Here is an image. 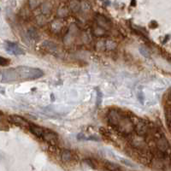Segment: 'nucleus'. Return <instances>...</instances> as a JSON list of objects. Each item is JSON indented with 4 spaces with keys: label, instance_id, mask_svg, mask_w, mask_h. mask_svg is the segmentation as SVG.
Wrapping results in <instances>:
<instances>
[{
    "label": "nucleus",
    "instance_id": "f257e3e1",
    "mask_svg": "<svg viewBox=\"0 0 171 171\" xmlns=\"http://www.w3.org/2000/svg\"><path fill=\"white\" fill-rule=\"evenodd\" d=\"M43 74H44L43 71L39 68L21 66V67L2 70L1 81L10 83V82H18L22 80H35L43 76Z\"/></svg>",
    "mask_w": 171,
    "mask_h": 171
},
{
    "label": "nucleus",
    "instance_id": "f03ea898",
    "mask_svg": "<svg viewBox=\"0 0 171 171\" xmlns=\"http://www.w3.org/2000/svg\"><path fill=\"white\" fill-rule=\"evenodd\" d=\"M108 122L116 130L125 134H129L134 129V124L128 116L123 115L118 110H110L108 114Z\"/></svg>",
    "mask_w": 171,
    "mask_h": 171
},
{
    "label": "nucleus",
    "instance_id": "7ed1b4c3",
    "mask_svg": "<svg viewBox=\"0 0 171 171\" xmlns=\"http://www.w3.org/2000/svg\"><path fill=\"white\" fill-rule=\"evenodd\" d=\"M7 46H6L5 49L6 51H8L10 54L15 55V56H18V55H23L25 53V51L22 48H21L16 43H12V42H6Z\"/></svg>",
    "mask_w": 171,
    "mask_h": 171
},
{
    "label": "nucleus",
    "instance_id": "20e7f679",
    "mask_svg": "<svg viewBox=\"0 0 171 171\" xmlns=\"http://www.w3.org/2000/svg\"><path fill=\"white\" fill-rule=\"evenodd\" d=\"M134 129L136 131L137 134L140 136H143L147 134L149 132L148 126L146 125V122H144L143 121L140 120L138 122H136V124L134 125Z\"/></svg>",
    "mask_w": 171,
    "mask_h": 171
},
{
    "label": "nucleus",
    "instance_id": "39448f33",
    "mask_svg": "<svg viewBox=\"0 0 171 171\" xmlns=\"http://www.w3.org/2000/svg\"><path fill=\"white\" fill-rule=\"evenodd\" d=\"M42 139L46 141L51 144V145H56L57 142V135L52 132L50 129H46L44 132V135L42 137Z\"/></svg>",
    "mask_w": 171,
    "mask_h": 171
},
{
    "label": "nucleus",
    "instance_id": "423d86ee",
    "mask_svg": "<svg viewBox=\"0 0 171 171\" xmlns=\"http://www.w3.org/2000/svg\"><path fill=\"white\" fill-rule=\"evenodd\" d=\"M96 22H97L98 26L100 27L101 28L104 29V30L109 29L111 26V22L108 18L104 17V16H101V15L96 16Z\"/></svg>",
    "mask_w": 171,
    "mask_h": 171
},
{
    "label": "nucleus",
    "instance_id": "0eeeda50",
    "mask_svg": "<svg viewBox=\"0 0 171 171\" xmlns=\"http://www.w3.org/2000/svg\"><path fill=\"white\" fill-rule=\"evenodd\" d=\"M9 121L10 122H14L16 124H18V125L28 126V128L30 126V124L26 120L22 118V117H21V116H9Z\"/></svg>",
    "mask_w": 171,
    "mask_h": 171
},
{
    "label": "nucleus",
    "instance_id": "6e6552de",
    "mask_svg": "<svg viewBox=\"0 0 171 171\" xmlns=\"http://www.w3.org/2000/svg\"><path fill=\"white\" fill-rule=\"evenodd\" d=\"M29 130L31 131V133L34 134L35 136H37L38 138H42L44 135V132L45 130L40 128L39 126L34 125V124H30L29 126Z\"/></svg>",
    "mask_w": 171,
    "mask_h": 171
},
{
    "label": "nucleus",
    "instance_id": "1a4fd4ad",
    "mask_svg": "<svg viewBox=\"0 0 171 171\" xmlns=\"http://www.w3.org/2000/svg\"><path fill=\"white\" fill-rule=\"evenodd\" d=\"M43 47L46 49L48 51H50V52H54V51L57 50V46L54 44V43H52L51 41H47L46 40L44 43H43Z\"/></svg>",
    "mask_w": 171,
    "mask_h": 171
},
{
    "label": "nucleus",
    "instance_id": "9d476101",
    "mask_svg": "<svg viewBox=\"0 0 171 171\" xmlns=\"http://www.w3.org/2000/svg\"><path fill=\"white\" fill-rule=\"evenodd\" d=\"M69 6L71 10L74 13L78 12L80 10V9L81 8V3L80 1H70L69 2Z\"/></svg>",
    "mask_w": 171,
    "mask_h": 171
},
{
    "label": "nucleus",
    "instance_id": "9b49d317",
    "mask_svg": "<svg viewBox=\"0 0 171 171\" xmlns=\"http://www.w3.org/2000/svg\"><path fill=\"white\" fill-rule=\"evenodd\" d=\"M61 157H62V160L63 162H69L72 158V154L69 150H63Z\"/></svg>",
    "mask_w": 171,
    "mask_h": 171
},
{
    "label": "nucleus",
    "instance_id": "f8f14e48",
    "mask_svg": "<svg viewBox=\"0 0 171 171\" xmlns=\"http://www.w3.org/2000/svg\"><path fill=\"white\" fill-rule=\"evenodd\" d=\"M51 9H52V7H51V4L49 3V2H46V3H44L42 6H41V10H42V13L43 14H45V15H47V14H50L51 11Z\"/></svg>",
    "mask_w": 171,
    "mask_h": 171
},
{
    "label": "nucleus",
    "instance_id": "ddd939ff",
    "mask_svg": "<svg viewBox=\"0 0 171 171\" xmlns=\"http://www.w3.org/2000/svg\"><path fill=\"white\" fill-rule=\"evenodd\" d=\"M61 28H62V23H61V22H59V21L54 22L52 23V25H51V30H52V32H54V33L60 32V31H61Z\"/></svg>",
    "mask_w": 171,
    "mask_h": 171
},
{
    "label": "nucleus",
    "instance_id": "4468645a",
    "mask_svg": "<svg viewBox=\"0 0 171 171\" xmlns=\"http://www.w3.org/2000/svg\"><path fill=\"white\" fill-rule=\"evenodd\" d=\"M57 15L61 17H65L68 15V10L66 6H61L58 10H57Z\"/></svg>",
    "mask_w": 171,
    "mask_h": 171
},
{
    "label": "nucleus",
    "instance_id": "2eb2a0df",
    "mask_svg": "<svg viewBox=\"0 0 171 171\" xmlns=\"http://www.w3.org/2000/svg\"><path fill=\"white\" fill-rule=\"evenodd\" d=\"M105 31L106 30H104V29L101 28L100 27L97 26V28L94 30V34H96L97 36H104L105 35Z\"/></svg>",
    "mask_w": 171,
    "mask_h": 171
},
{
    "label": "nucleus",
    "instance_id": "dca6fc26",
    "mask_svg": "<svg viewBox=\"0 0 171 171\" xmlns=\"http://www.w3.org/2000/svg\"><path fill=\"white\" fill-rule=\"evenodd\" d=\"M116 46V43L112 40H108L105 43V47H107V49H109V50H113V49H115Z\"/></svg>",
    "mask_w": 171,
    "mask_h": 171
},
{
    "label": "nucleus",
    "instance_id": "f3484780",
    "mask_svg": "<svg viewBox=\"0 0 171 171\" xmlns=\"http://www.w3.org/2000/svg\"><path fill=\"white\" fill-rule=\"evenodd\" d=\"M28 4L31 9H35V8H37L38 6L40 5L41 2L40 1H29Z\"/></svg>",
    "mask_w": 171,
    "mask_h": 171
},
{
    "label": "nucleus",
    "instance_id": "a211bd4d",
    "mask_svg": "<svg viewBox=\"0 0 171 171\" xmlns=\"http://www.w3.org/2000/svg\"><path fill=\"white\" fill-rule=\"evenodd\" d=\"M140 53L142 54L143 56H145V57H150V52H149V51L146 47H140Z\"/></svg>",
    "mask_w": 171,
    "mask_h": 171
},
{
    "label": "nucleus",
    "instance_id": "6ab92c4d",
    "mask_svg": "<svg viewBox=\"0 0 171 171\" xmlns=\"http://www.w3.org/2000/svg\"><path fill=\"white\" fill-rule=\"evenodd\" d=\"M0 60H1V61H0V64H1L2 67H4V66H7V65L10 64V60H9V59H6L4 57H1Z\"/></svg>",
    "mask_w": 171,
    "mask_h": 171
},
{
    "label": "nucleus",
    "instance_id": "aec40b11",
    "mask_svg": "<svg viewBox=\"0 0 171 171\" xmlns=\"http://www.w3.org/2000/svg\"><path fill=\"white\" fill-rule=\"evenodd\" d=\"M29 35L31 36V38H32V39H34V38H35V36H37L36 32H35L34 30H33V29L29 31Z\"/></svg>",
    "mask_w": 171,
    "mask_h": 171
},
{
    "label": "nucleus",
    "instance_id": "412c9836",
    "mask_svg": "<svg viewBox=\"0 0 171 171\" xmlns=\"http://www.w3.org/2000/svg\"><path fill=\"white\" fill-rule=\"evenodd\" d=\"M131 4H132V6L136 5V2H135V1H132V2H131Z\"/></svg>",
    "mask_w": 171,
    "mask_h": 171
}]
</instances>
